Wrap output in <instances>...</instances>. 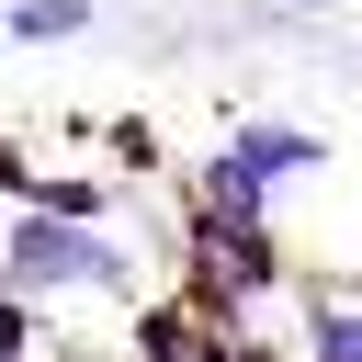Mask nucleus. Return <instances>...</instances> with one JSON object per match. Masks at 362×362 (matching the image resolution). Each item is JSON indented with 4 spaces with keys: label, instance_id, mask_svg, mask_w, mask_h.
I'll return each mask as SVG.
<instances>
[{
    "label": "nucleus",
    "instance_id": "nucleus-1",
    "mask_svg": "<svg viewBox=\"0 0 362 362\" xmlns=\"http://www.w3.org/2000/svg\"><path fill=\"white\" fill-rule=\"evenodd\" d=\"M0 283L11 294H124L136 260L102 226H57V215H11L0 226Z\"/></svg>",
    "mask_w": 362,
    "mask_h": 362
},
{
    "label": "nucleus",
    "instance_id": "nucleus-2",
    "mask_svg": "<svg viewBox=\"0 0 362 362\" xmlns=\"http://www.w3.org/2000/svg\"><path fill=\"white\" fill-rule=\"evenodd\" d=\"M226 158H238V170H249V181L272 192V181H294V170H317L328 147H317L305 124H238V136H226Z\"/></svg>",
    "mask_w": 362,
    "mask_h": 362
},
{
    "label": "nucleus",
    "instance_id": "nucleus-3",
    "mask_svg": "<svg viewBox=\"0 0 362 362\" xmlns=\"http://www.w3.org/2000/svg\"><path fill=\"white\" fill-rule=\"evenodd\" d=\"M90 34V0H11V45H68Z\"/></svg>",
    "mask_w": 362,
    "mask_h": 362
},
{
    "label": "nucleus",
    "instance_id": "nucleus-4",
    "mask_svg": "<svg viewBox=\"0 0 362 362\" xmlns=\"http://www.w3.org/2000/svg\"><path fill=\"white\" fill-rule=\"evenodd\" d=\"M305 339H317V362H362V305H317Z\"/></svg>",
    "mask_w": 362,
    "mask_h": 362
},
{
    "label": "nucleus",
    "instance_id": "nucleus-5",
    "mask_svg": "<svg viewBox=\"0 0 362 362\" xmlns=\"http://www.w3.org/2000/svg\"><path fill=\"white\" fill-rule=\"evenodd\" d=\"M0 339H11V305H0Z\"/></svg>",
    "mask_w": 362,
    "mask_h": 362
}]
</instances>
